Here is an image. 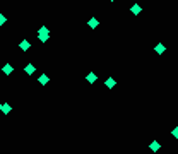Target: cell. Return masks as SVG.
I'll return each mask as SVG.
<instances>
[{"mask_svg": "<svg viewBox=\"0 0 178 154\" xmlns=\"http://www.w3.org/2000/svg\"><path fill=\"white\" fill-rule=\"evenodd\" d=\"M171 134H173V137H175V139H178V127H175V129H173V132H171Z\"/></svg>", "mask_w": 178, "mask_h": 154, "instance_id": "obj_14", "label": "cell"}, {"mask_svg": "<svg viewBox=\"0 0 178 154\" xmlns=\"http://www.w3.org/2000/svg\"><path fill=\"white\" fill-rule=\"evenodd\" d=\"M110 2H115V0H110Z\"/></svg>", "mask_w": 178, "mask_h": 154, "instance_id": "obj_16", "label": "cell"}, {"mask_svg": "<svg viewBox=\"0 0 178 154\" xmlns=\"http://www.w3.org/2000/svg\"><path fill=\"white\" fill-rule=\"evenodd\" d=\"M86 80H88L89 84H94V82L98 80V77H96V74H94V72H89L88 76H86Z\"/></svg>", "mask_w": 178, "mask_h": 154, "instance_id": "obj_7", "label": "cell"}, {"mask_svg": "<svg viewBox=\"0 0 178 154\" xmlns=\"http://www.w3.org/2000/svg\"><path fill=\"white\" fill-rule=\"evenodd\" d=\"M48 38H50L48 28H46V26H41V28L38 29V39H39L41 43H45V41H48Z\"/></svg>", "mask_w": 178, "mask_h": 154, "instance_id": "obj_1", "label": "cell"}, {"mask_svg": "<svg viewBox=\"0 0 178 154\" xmlns=\"http://www.w3.org/2000/svg\"><path fill=\"white\" fill-rule=\"evenodd\" d=\"M149 147H151V151H152V153H156V151H159V142H158V140H152Z\"/></svg>", "mask_w": 178, "mask_h": 154, "instance_id": "obj_12", "label": "cell"}, {"mask_svg": "<svg viewBox=\"0 0 178 154\" xmlns=\"http://www.w3.org/2000/svg\"><path fill=\"white\" fill-rule=\"evenodd\" d=\"M12 70H14V67H12L10 63H5V65H3V69H2V72H3L5 76H10V74H12Z\"/></svg>", "mask_w": 178, "mask_h": 154, "instance_id": "obj_4", "label": "cell"}, {"mask_svg": "<svg viewBox=\"0 0 178 154\" xmlns=\"http://www.w3.org/2000/svg\"><path fill=\"white\" fill-rule=\"evenodd\" d=\"M105 86H106L108 89H113V87L117 86V80H115L113 77H108L106 80H105Z\"/></svg>", "mask_w": 178, "mask_h": 154, "instance_id": "obj_3", "label": "cell"}, {"mask_svg": "<svg viewBox=\"0 0 178 154\" xmlns=\"http://www.w3.org/2000/svg\"><path fill=\"white\" fill-rule=\"evenodd\" d=\"M98 24H99V22H98V19H96V17H91V19H89V22H88V26L91 28V29H96V28H98Z\"/></svg>", "mask_w": 178, "mask_h": 154, "instance_id": "obj_11", "label": "cell"}, {"mask_svg": "<svg viewBox=\"0 0 178 154\" xmlns=\"http://www.w3.org/2000/svg\"><path fill=\"white\" fill-rule=\"evenodd\" d=\"M5 22H7V17H5L3 14H0V26H3Z\"/></svg>", "mask_w": 178, "mask_h": 154, "instance_id": "obj_13", "label": "cell"}, {"mask_svg": "<svg viewBox=\"0 0 178 154\" xmlns=\"http://www.w3.org/2000/svg\"><path fill=\"white\" fill-rule=\"evenodd\" d=\"M48 80H50V77L46 76V74H41V76L38 77V82H39L41 86H45V84H48Z\"/></svg>", "mask_w": 178, "mask_h": 154, "instance_id": "obj_8", "label": "cell"}, {"mask_svg": "<svg viewBox=\"0 0 178 154\" xmlns=\"http://www.w3.org/2000/svg\"><path fill=\"white\" fill-rule=\"evenodd\" d=\"M19 48H21V50H22V52H28V50H29V48H31V43H29V41H28V39H22V41H21V43H19Z\"/></svg>", "mask_w": 178, "mask_h": 154, "instance_id": "obj_2", "label": "cell"}, {"mask_svg": "<svg viewBox=\"0 0 178 154\" xmlns=\"http://www.w3.org/2000/svg\"><path fill=\"white\" fill-rule=\"evenodd\" d=\"M154 52H156L158 55H163V53L166 52V46H164L163 43H158V45H156V48H154Z\"/></svg>", "mask_w": 178, "mask_h": 154, "instance_id": "obj_6", "label": "cell"}, {"mask_svg": "<svg viewBox=\"0 0 178 154\" xmlns=\"http://www.w3.org/2000/svg\"><path fill=\"white\" fill-rule=\"evenodd\" d=\"M34 70H36V69H34V65H31V63L24 67V72H26L28 76H33V74H34Z\"/></svg>", "mask_w": 178, "mask_h": 154, "instance_id": "obj_10", "label": "cell"}, {"mask_svg": "<svg viewBox=\"0 0 178 154\" xmlns=\"http://www.w3.org/2000/svg\"><path fill=\"white\" fill-rule=\"evenodd\" d=\"M10 111H12V106H10L9 103H2V113H3V115H9Z\"/></svg>", "mask_w": 178, "mask_h": 154, "instance_id": "obj_5", "label": "cell"}, {"mask_svg": "<svg viewBox=\"0 0 178 154\" xmlns=\"http://www.w3.org/2000/svg\"><path fill=\"white\" fill-rule=\"evenodd\" d=\"M130 10H132V14H134V16H139V14H141V10H142V9H141V5H139V3H134V5H132V9H130Z\"/></svg>", "mask_w": 178, "mask_h": 154, "instance_id": "obj_9", "label": "cell"}, {"mask_svg": "<svg viewBox=\"0 0 178 154\" xmlns=\"http://www.w3.org/2000/svg\"><path fill=\"white\" fill-rule=\"evenodd\" d=\"M0 113H2V103H0Z\"/></svg>", "mask_w": 178, "mask_h": 154, "instance_id": "obj_15", "label": "cell"}]
</instances>
